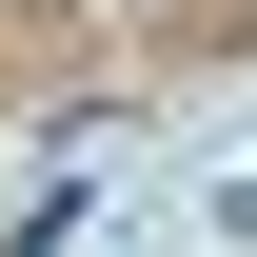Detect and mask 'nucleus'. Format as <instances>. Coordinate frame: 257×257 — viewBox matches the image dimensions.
Wrapping results in <instances>:
<instances>
[{"label": "nucleus", "instance_id": "nucleus-1", "mask_svg": "<svg viewBox=\"0 0 257 257\" xmlns=\"http://www.w3.org/2000/svg\"><path fill=\"white\" fill-rule=\"evenodd\" d=\"M198 237H257V159H198Z\"/></svg>", "mask_w": 257, "mask_h": 257}]
</instances>
